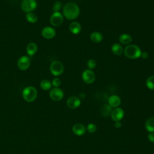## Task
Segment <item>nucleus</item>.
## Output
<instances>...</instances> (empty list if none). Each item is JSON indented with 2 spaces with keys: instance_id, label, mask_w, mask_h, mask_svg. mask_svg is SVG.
Segmentation results:
<instances>
[{
  "instance_id": "1",
  "label": "nucleus",
  "mask_w": 154,
  "mask_h": 154,
  "mask_svg": "<svg viewBox=\"0 0 154 154\" xmlns=\"http://www.w3.org/2000/svg\"><path fill=\"white\" fill-rule=\"evenodd\" d=\"M79 7L73 2L67 3L63 8V15L69 20L76 19L79 15Z\"/></svg>"
},
{
  "instance_id": "2",
  "label": "nucleus",
  "mask_w": 154,
  "mask_h": 154,
  "mask_svg": "<svg viewBox=\"0 0 154 154\" xmlns=\"http://www.w3.org/2000/svg\"><path fill=\"white\" fill-rule=\"evenodd\" d=\"M141 49L135 45H128L124 49L125 56L131 59H137L141 57Z\"/></svg>"
},
{
  "instance_id": "3",
  "label": "nucleus",
  "mask_w": 154,
  "mask_h": 154,
  "mask_svg": "<svg viewBox=\"0 0 154 154\" xmlns=\"http://www.w3.org/2000/svg\"><path fill=\"white\" fill-rule=\"evenodd\" d=\"M22 96L25 100L28 102H32L37 96V90L31 86L25 88L22 91Z\"/></svg>"
},
{
  "instance_id": "4",
  "label": "nucleus",
  "mask_w": 154,
  "mask_h": 154,
  "mask_svg": "<svg viewBox=\"0 0 154 154\" xmlns=\"http://www.w3.org/2000/svg\"><path fill=\"white\" fill-rule=\"evenodd\" d=\"M50 71L53 75L60 76L63 73L64 66L60 61H54L51 64Z\"/></svg>"
},
{
  "instance_id": "5",
  "label": "nucleus",
  "mask_w": 154,
  "mask_h": 154,
  "mask_svg": "<svg viewBox=\"0 0 154 154\" xmlns=\"http://www.w3.org/2000/svg\"><path fill=\"white\" fill-rule=\"evenodd\" d=\"M22 9L26 13H29L35 10L37 7L35 0H23L21 4Z\"/></svg>"
},
{
  "instance_id": "6",
  "label": "nucleus",
  "mask_w": 154,
  "mask_h": 154,
  "mask_svg": "<svg viewBox=\"0 0 154 154\" xmlns=\"http://www.w3.org/2000/svg\"><path fill=\"white\" fill-rule=\"evenodd\" d=\"M82 78L86 84H91L95 81V74L92 70L86 69L82 73Z\"/></svg>"
},
{
  "instance_id": "7",
  "label": "nucleus",
  "mask_w": 154,
  "mask_h": 154,
  "mask_svg": "<svg viewBox=\"0 0 154 154\" xmlns=\"http://www.w3.org/2000/svg\"><path fill=\"white\" fill-rule=\"evenodd\" d=\"M63 22V16L60 12H54L50 18V22L54 26H60Z\"/></svg>"
},
{
  "instance_id": "8",
  "label": "nucleus",
  "mask_w": 154,
  "mask_h": 154,
  "mask_svg": "<svg viewBox=\"0 0 154 154\" xmlns=\"http://www.w3.org/2000/svg\"><path fill=\"white\" fill-rule=\"evenodd\" d=\"M51 99L54 101H59L61 100L64 96V93L62 90L59 88H54L49 92Z\"/></svg>"
},
{
  "instance_id": "9",
  "label": "nucleus",
  "mask_w": 154,
  "mask_h": 154,
  "mask_svg": "<svg viewBox=\"0 0 154 154\" xmlns=\"http://www.w3.org/2000/svg\"><path fill=\"white\" fill-rule=\"evenodd\" d=\"M111 119L115 122H120L124 117V111L121 108H115L111 112Z\"/></svg>"
},
{
  "instance_id": "10",
  "label": "nucleus",
  "mask_w": 154,
  "mask_h": 154,
  "mask_svg": "<svg viewBox=\"0 0 154 154\" xmlns=\"http://www.w3.org/2000/svg\"><path fill=\"white\" fill-rule=\"evenodd\" d=\"M30 66V59L27 56L21 57L17 61V66L21 70H26Z\"/></svg>"
},
{
  "instance_id": "11",
  "label": "nucleus",
  "mask_w": 154,
  "mask_h": 154,
  "mask_svg": "<svg viewBox=\"0 0 154 154\" xmlns=\"http://www.w3.org/2000/svg\"><path fill=\"white\" fill-rule=\"evenodd\" d=\"M55 34V30L53 28L50 26H46L42 31V36L47 39H51L54 37Z\"/></svg>"
},
{
  "instance_id": "12",
  "label": "nucleus",
  "mask_w": 154,
  "mask_h": 154,
  "mask_svg": "<svg viewBox=\"0 0 154 154\" xmlns=\"http://www.w3.org/2000/svg\"><path fill=\"white\" fill-rule=\"evenodd\" d=\"M81 105V100L76 97L72 96L67 100V105L71 109H75L78 108Z\"/></svg>"
},
{
  "instance_id": "13",
  "label": "nucleus",
  "mask_w": 154,
  "mask_h": 154,
  "mask_svg": "<svg viewBox=\"0 0 154 154\" xmlns=\"http://www.w3.org/2000/svg\"><path fill=\"white\" fill-rule=\"evenodd\" d=\"M72 131L75 135L81 136L85 133V128L81 123H76L73 126Z\"/></svg>"
},
{
  "instance_id": "14",
  "label": "nucleus",
  "mask_w": 154,
  "mask_h": 154,
  "mask_svg": "<svg viewBox=\"0 0 154 154\" xmlns=\"http://www.w3.org/2000/svg\"><path fill=\"white\" fill-rule=\"evenodd\" d=\"M108 105L111 107L117 108L118 107L121 103V99L117 95H111L108 98Z\"/></svg>"
},
{
  "instance_id": "15",
  "label": "nucleus",
  "mask_w": 154,
  "mask_h": 154,
  "mask_svg": "<svg viewBox=\"0 0 154 154\" xmlns=\"http://www.w3.org/2000/svg\"><path fill=\"white\" fill-rule=\"evenodd\" d=\"M69 30L72 33L74 34H79L81 30V24L78 22H71L69 25Z\"/></svg>"
},
{
  "instance_id": "16",
  "label": "nucleus",
  "mask_w": 154,
  "mask_h": 154,
  "mask_svg": "<svg viewBox=\"0 0 154 154\" xmlns=\"http://www.w3.org/2000/svg\"><path fill=\"white\" fill-rule=\"evenodd\" d=\"M90 39L94 43H100L103 40V35L102 34L97 31H94L91 33L90 34Z\"/></svg>"
},
{
  "instance_id": "17",
  "label": "nucleus",
  "mask_w": 154,
  "mask_h": 154,
  "mask_svg": "<svg viewBox=\"0 0 154 154\" xmlns=\"http://www.w3.org/2000/svg\"><path fill=\"white\" fill-rule=\"evenodd\" d=\"M112 53L116 55H121L124 52V49L122 46L119 43H114L111 46Z\"/></svg>"
},
{
  "instance_id": "18",
  "label": "nucleus",
  "mask_w": 154,
  "mask_h": 154,
  "mask_svg": "<svg viewBox=\"0 0 154 154\" xmlns=\"http://www.w3.org/2000/svg\"><path fill=\"white\" fill-rule=\"evenodd\" d=\"M119 41L120 42L125 45H128L130 44L132 40V37L128 34H122L119 37Z\"/></svg>"
},
{
  "instance_id": "19",
  "label": "nucleus",
  "mask_w": 154,
  "mask_h": 154,
  "mask_svg": "<svg viewBox=\"0 0 154 154\" xmlns=\"http://www.w3.org/2000/svg\"><path fill=\"white\" fill-rule=\"evenodd\" d=\"M145 128L148 132H154V117H151L146 120Z\"/></svg>"
},
{
  "instance_id": "20",
  "label": "nucleus",
  "mask_w": 154,
  "mask_h": 154,
  "mask_svg": "<svg viewBox=\"0 0 154 154\" xmlns=\"http://www.w3.org/2000/svg\"><path fill=\"white\" fill-rule=\"evenodd\" d=\"M37 51V46L34 43H30L27 45L26 47V52L29 55H34Z\"/></svg>"
},
{
  "instance_id": "21",
  "label": "nucleus",
  "mask_w": 154,
  "mask_h": 154,
  "mask_svg": "<svg viewBox=\"0 0 154 154\" xmlns=\"http://www.w3.org/2000/svg\"><path fill=\"white\" fill-rule=\"evenodd\" d=\"M40 87L43 90H49L52 87V83L48 79H43L40 82Z\"/></svg>"
},
{
  "instance_id": "22",
  "label": "nucleus",
  "mask_w": 154,
  "mask_h": 154,
  "mask_svg": "<svg viewBox=\"0 0 154 154\" xmlns=\"http://www.w3.org/2000/svg\"><path fill=\"white\" fill-rule=\"evenodd\" d=\"M26 19L28 20V22L32 23H34L37 21V15L32 12H29V13H27L26 14Z\"/></svg>"
},
{
  "instance_id": "23",
  "label": "nucleus",
  "mask_w": 154,
  "mask_h": 154,
  "mask_svg": "<svg viewBox=\"0 0 154 154\" xmlns=\"http://www.w3.org/2000/svg\"><path fill=\"white\" fill-rule=\"evenodd\" d=\"M111 108L109 105H105L101 109L102 115L103 116H108L111 112Z\"/></svg>"
},
{
  "instance_id": "24",
  "label": "nucleus",
  "mask_w": 154,
  "mask_h": 154,
  "mask_svg": "<svg viewBox=\"0 0 154 154\" xmlns=\"http://www.w3.org/2000/svg\"><path fill=\"white\" fill-rule=\"evenodd\" d=\"M146 86L150 90H154V75L149 77L146 81Z\"/></svg>"
},
{
  "instance_id": "25",
  "label": "nucleus",
  "mask_w": 154,
  "mask_h": 154,
  "mask_svg": "<svg viewBox=\"0 0 154 154\" xmlns=\"http://www.w3.org/2000/svg\"><path fill=\"white\" fill-rule=\"evenodd\" d=\"M87 65V67L88 69L92 70L96 67L97 63H96V61L94 59H90L89 60H88Z\"/></svg>"
},
{
  "instance_id": "26",
  "label": "nucleus",
  "mask_w": 154,
  "mask_h": 154,
  "mask_svg": "<svg viewBox=\"0 0 154 154\" xmlns=\"http://www.w3.org/2000/svg\"><path fill=\"white\" fill-rule=\"evenodd\" d=\"M96 129H97V127H96V125L94 123H90L87 125V130L88 131V132H89L90 133L94 132L96 131Z\"/></svg>"
},
{
  "instance_id": "27",
  "label": "nucleus",
  "mask_w": 154,
  "mask_h": 154,
  "mask_svg": "<svg viewBox=\"0 0 154 154\" xmlns=\"http://www.w3.org/2000/svg\"><path fill=\"white\" fill-rule=\"evenodd\" d=\"M61 3L60 1H56L54 5H53V8L52 10L54 12H59L60 10L61 9Z\"/></svg>"
},
{
  "instance_id": "28",
  "label": "nucleus",
  "mask_w": 154,
  "mask_h": 154,
  "mask_svg": "<svg viewBox=\"0 0 154 154\" xmlns=\"http://www.w3.org/2000/svg\"><path fill=\"white\" fill-rule=\"evenodd\" d=\"M52 85L55 88H58L61 85V81L58 78H55L52 81Z\"/></svg>"
},
{
  "instance_id": "29",
  "label": "nucleus",
  "mask_w": 154,
  "mask_h": 154,
  "mask_svg": "<svg viewBox=\"0 0 154 154\" xmlns=\"http://www.w3.org/2000/svg\"><path fill=\"white\" fill-rule=\"evenodd\" d=\"M147 138L150 141L154 143V132H150L147 135Z\"/></svg>"
},
{
  "instance_id": "30",
  "label": "nucleus",
  "mask_w": 154,
  "mask_h": 154,
  "mask_svg": "<svg viewBox=\"0 0 154 154\" xmlns=\"http://www.w3.org/2000/svg\"><path fill=\"white\" fill-rule=\"evenodd\" d=\"M141 57L144 58V59H146L148 57V54L146 52H141Z\"/></svg>"
},
{
  "instance_id": "31",
  "label": "nucleus",
  "mask_w": 154,
  "mask_h": 154,
  "mask_svg": "<svg viewBox=\"0 0 154 154\" xmlns=\"http://www.w3.org/2000/svg\"><path fill=\"white\" fill-rule=\"evenodd\" d=\"M114 126L116 128H120L122 126V123L120 122H116V123H114Z\"/></svg>"
}]
</instances>
